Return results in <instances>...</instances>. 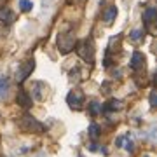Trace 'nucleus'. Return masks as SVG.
<instances>
[{
    "instance_id": "3",
    "label": "nucleus",
    "mask_w": 157,
    "mask_h": 157,
    "mask_svg": "<svg viewBox=\"0 0 157 157\" xmlns=\"http://www.w3.org/2000/svg\"><path fill=\"white\" fill-rule=\"evenodd\" d=\"M58 47L61 54H68L75 47V35L72 32H63L58 35Z\"/></svg>"
},
{
    "instance_id": "15",
    "label": "nucleus",
    "mask_w": 157,
    "mask_h": 157,
    "mask_svg": "<svg viewBox=\"0 0 157 157\" xmlns=\"http://www.w3.org/2000/svg\"><path fill=\"white\" fill-rule=\"evenodd\" d=\"M117 145H124V148H126L128 152H133V141H131V140L119 138V140H117Z\"/></svg>"
},
{
    "instance_id": "11",
    "label": "nucleus",
    "mask_w": 157,
    "mask_h": 157,
    "mask_svg": "<svg viewBox=\"0 0 157 157\" xmlns=\"http://www.w3.org/2000/svg\"><path fill=\"white\" fill-rule=\"evenodd\" d=\"M155 16H157L155 7H148V9L143 12V21H145V25H152L154 19H155Z\"/></svg>"
},
{
    "instance_id": "21",
    "label": "nucleus",
    "mask_w": 157,
    "mask_h": 157,
    "mask_svg": "<svg viewBox=\"0 0 157 157\" xmlns=\"http://www.w3.org/2000/svg\"><path fill=\"white\" fill-rule=\"evenodd\" d=\"M145 157H148V155H145Z\"/></svg>"
},
{
    "instance_id": "10",
    "label": "nucleus",
    "mask_w": 157,
    "mask_h": 157,
    "mask_svg": "<svg viewBox=\"0 0 157 157\" xmlns=\"http://www.w3.org/2000/svg\"><path fill=\"white\" fill-rule=\"evenodd\" d=\"M122 108V101L119 100H110L108 103L101 105V112H110V110H121Z\"/></svg>"
},
{
    "instance_id": "4",
    "label": "nucleus",
    "mask_w": 157,
    "mask_h": 157,
    "mask_svg": "<svg viewBox=\"0 0 157 157\" xmlns=\"http://www.w3.org/2000/svg\"><path fill=\"white\" fill-rule=\"evenodd\" d=\"M33 68H35L33 59H28V61L21 63V65L17 67V70H16V80L17 82H25L26 77H30V73L33 72Z\"/></svg>"
},
{
    "instance_id": "18",
    "label": "nucleus",
    "mask_w": 157,
    "mask_h": 157,
    "mask_svg": "<svg viewBox=\"0 0 157 157\" xmlns=\"http://www.w3.org/2000/svg\"><path fill=\"white\" fill-rule=\"evenodd\" d=\"M141 35H143V30H135L133 33H131V40L133 42H138L141 39Z\"/></svg>"
},
{
    "instance_id": "1",
    "label": "nucleus",
    "mask_w": 157,
    "mask_h": 157,
    "mask_svg": "<svg viewBox=\"0 0 157 157\" xmlns=\"http://www.w3.org/2000/svg\"><path fill=\"white\" fill-rule=\"evenodd\" d=\"M75 51L80 59H84L86 63H93L94 61V44L91 39H84V40H78L75 44Z\"/></svg>"
},
{
    "instance_id": "6",
    "label": "nucleus",
    "mask_w": 157,
    "mask_h": 157,
    "mask_svg": "<svg viewBox=\"0 0 157 157\" xmlns=\"http://www.w3.org/2000/svg\"><path fill=\"white\" fill-rule=\"evenodd\" d=\"M32 94H33V98L35 100H39V101H42L45 98V89H47V86L44 84V82H33L32 84Z\"/></svg>"
},
{
    "instance_id": "9",
    "label": "nucleus",
    "mask_w": 157,
    "mask_h": 157,
    "mask_svg": "<svg viewBox=\"0 0 157 157\" xmlns=\"http://www.w3.org/2000/svg\"><path fill=\"white\" fill-rule=\"evenodd\" d=\"M117 14H119V11H117V7H115V6L107 7V11L103 12V21L107 23V25H112V23L115 21Z\"/></svg>"
},
{
    "instance_id": "13",
    "label": "nucleus",
    "mask_w": 157,
    "mask_h": 157,
    "mask_svg": "<svg viewBox=\"0 0 157 157\" xmlns=\"http://www.w3.org/2000/svg\"><path fill=\"white\" fill-rule=\"evenodd\" d=\"M0 19L4 23H7V25H11V23L14 21V14H12L9 9H4V11H0Z\"/></svg>"
},
{
    "instance_id": "7",
    "label": "nucleus",
    "mask_w": 157,
    "mask_h": 157,
    "mask_svg": "<svg viewBox=\"0 0 157 157\" xmlns=\"http://www.w3.org/2000/svg\"><path fill=\"white\" fill-rule=\"evenodd\" d=\"M129 67L133 68V70H140V68H143L145 67V56H143L141 52H133Z\"/></svg>"
},
{
    "instance_id": "20",
    "label": "nucleus",
    "mask_w": 157,
    "mask_h": 157,
    "mask_svg": "<svg viewBox=\"0 0 157 157\" xmlns=\"http://www.w3.org/2000/svg\"><path fill=\"white\" fill-rule=\"evenodd\" d=\"M75 2H84V0H75Z\"/></svg>"
},
{
    "instance_id": "5",
    "label": "nucleus",
    "mask_w": 157,
    "mask_h": 157,
    "mask_svg": "<svg viewBox=\"0 0 157 157\" xmlns=\"http://www.w3.org/2000/svg\"><path fill=\"white\" fill-rule=\"evenodd\" d=\"M84 100H86V96H84V93H82L80 89L70 91L68 96H67V103L72 108H80L82 105H84Z\"/></svg>"
},
{
    "instance_id": "8",
    "label": "nucleus",
    "mask_w": 157,
    "mask_h": 157,
    "mask_svg": "<svg viewBox=\"0 0 157 157\" xmlns=\"http://www.w3.org/2000/svg\"><path fill=\"white\" fill-rule=\"evenodd\" d=\"M16 101H17V105L23 108H30L32 107V96L26 93V91H19L16 96Z\"/></svg>"
},
{
    "instance_id": "16",
    "label": "nucleus",
    "mask_w": 157,
    "mask_h": 157,
    "mask_svg": "<svg viewBox=\"0 0 157 157\" xmlns=\"http://www.w3.org/2000/svg\"><path fill=\"white\" fill-rule=\"evenodd\" d=\"M89 112L91 115H98V113H101V105L98 103V101H93L89 105Z\"/></svg>"
},
{
    "instance_id": "12",
    "label": "nucleus",
    "mask_w": 157,
    "mask_h": 157,
    "mask_svg": "<svg viewBox=\"0 0 157 157\" xmlns=\"http://www.w3.org/2000/svg\"><path fill=\"white\" fill-rule=\"evenodd\" d=\"M7 91H9V78L0 75V100H4L7 96Z\"/></svg>"
},
{
    "instance_id": "14",
    "label": "nucleus",
    "mask_w": 157,
    "mask_h": 157,
    "mask_svg": "<svg viewBox=\"0 0 157 157\" xmlns=\"http://www.w3.org/2000/svg\"><path fill=\"white\" fill-rule=\"evenodd\" d=\"M19 9L23 12H30L33 9V2L32 0H19Z\"/></svg>"
},
{
    "instance_id": "17",
    "label": "nucleus",
    "mask_w": 157,
    "mask_h": 157,
    "mask_svg": "<svg viewBox=\"0 0 157 157\" xmlns=\"http://www.w3.org/2000/svg\"><path fill=\"white\" fill-rule=\"evenodd\" d=\"M89 136L91 138H98L100 136V126L98 124H91L89 126Z\"/></svg>"
},
{
    "instance_id": "2",
    "label": "nucleus",
    "mask_w": 157,
    "mask_h": 157,
    "mask_svg": "<svg viewBox=\"0 0 157 157\" xmlns=\"http://www.w3.org/2000/svg\"><path fill=\"white\" fill-rule=\"evenodd\" d=\"M19 128L26 133H42L44 131V124H40L37 119H33L30 113H25L19 121Z\"/></svg>"
},
{
    "instance_id": "19",
    "label": "nucleus",
    "mask_w": 157,
    "mask_h": 157,
    "mask_svg": "<svg viewBox=\"0 0 157 157\" xmlns=\"http://www.w3.org/2000/svg\"><path fill=\"white\" fill-rule=\"evenodd\" d=\"M155 103H157V94H155V91H152L150 93V107L154 108L155 107Z\"/></svg>"
}]
</instances>
